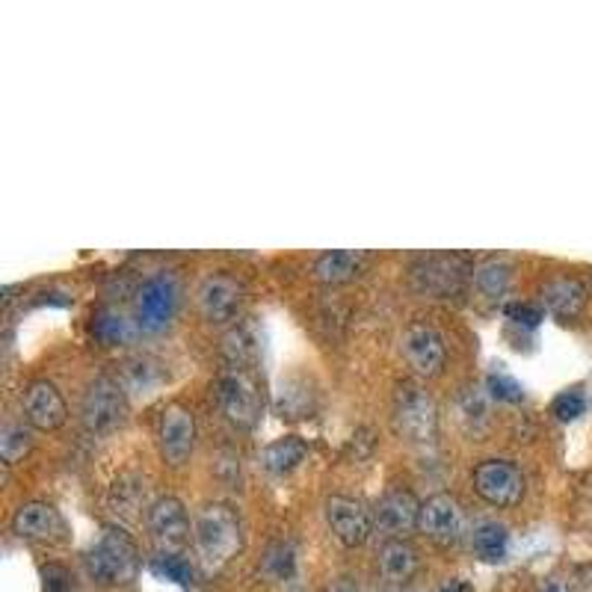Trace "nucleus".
Here are the masks:
<instances>
[{"instance_id": "25", "label": "nucleus", "mask_w": 592, "mask_h": 592, "mask_svg": "<svg viewBox=\"0 0 592 592\" xmlns=\"http://www.w3.org/2000/svg\"><path fill=\"white\" fill-rule=\"evenodd\" d=\"M471 548L483 563H501L510 551V530L498 521H480L471 537Z\"/></svg>"}, {"instance_id": "37", "label": "nucleus", "mask_w": 592, "mask_h": 592, "mask_svg": "<svg viewBox=\"0 0 592 592\" xmlns=\"http://www.w3.org/2000/svg\"><path fill=\"white\" fill-rule=\"evenodd\" d=\"M329 592H359V586L350 581V578H338V581L329 586Z\"/></svg>"}, {"instance_id": "10", "label": "nucleus", "mask_w": 592, "mask_h": 592, "mask_svg": "<svg viewBox=\"0 0 592 592\" xmlns=\"http://www.w3.org/2000/svg\"><path fill=\"white\" fill-rule=\"evenodd\" d=\"M400 353H404L406 365L412 368V374L423 379L439 377L448 361V350H445V338H441L430 324H409L400 335Z\"/></svg>"}, {"instance_id": "31", "label": "nucleus", "mask_w": 592, "mask_h": 592, "mask_svg": "<svg viewBox=\"0 0 592 592\" xmlns=\"http://www.w3.org/2000/svg\"><path fill=\"white\" fill-rule=\"evenodd\" d=\"M152 572L161 574V578H166V581L178 583V586H193V565L184 560L181 554H157L152 560Z\"/></svg>"}, {"instance_id": "1", "label": "nucleus", "mask_w": 592, "mask_h": 592, "mask_svg": "<svg viewBox=\"0 0 592 592\" xmlns=\"http://www.w3.org/2000/svg\"><path fill=\"white\" fill-rule=\"evenodd\" d=\"M193 545L207 569H220L243 548L241 516L223 501L205 503L193 521Z\"/></svg>"}, {"instance_id": "14", "label": "nucleus", "mask_w": 592, "mask_h": 592, "mask_svg": "<svg viewBox=\"0 0 592 592\" xmlns=\"http://www.w3.org/2000/svg\"><path fill=\"white\" fill-rule=\"evenodd\" d=\"M12 533L24 542H63L69 528L54 503L48 501H28L12 512L10 521Z\"/></svg>"}, {"instance_id": "18", "label": "nucleus", "mask_w": 592, "mask_h": 592, "mask_svg": "<svg viewBox=\"0 0 592 592\" xmlns=\"http://www.w3.org/2000/svg\"><path fill=\"white\" fill-rule=\"evenodd\" d=\"M264 350V338H261L258 324L252 317L234 320L228 326V333L223 335V356L228 361V368H249L255 370Z\"/></svg>"}, {"instance_id": "26", "label": "nucleus", "mask_w": 592, "mask_h": 592, "mask_svg": "<svg viewBox=\"0 0 592 592\" xmlns=\"http://www.w3.org/2000/svg\"><path fill=\"white\" fill-rule=\"evenodd\" d=\"M90 333H92V338H95L99 344H104V347H119V344H125L127 338H131L134 329H131V320H127L122 312L104 306L92 315Z\"/></svg>"}, {"instance_id": "2", "label": "nucleus", "mask_w": 592, "mask_h": 592, "mask_svg": "<svg viewBox=\"0 0 592 592\" xmlns=\"http://www.w3.org/2000/svg\"><path fill=\"white\" fill-rule=\"evenodd\" d=\"M86 572L101 586H125L140 572V551L122 528H104L99 542L86 551Z\"/></svg>"}, {"instance_id": "20", "label": "nucleus", "mask_w": 592, "mask_h": 592, "mask_svg": "<svg viewBox=\"0 0 592 592\" xmlns=\"http://www.w3.org/2000/svg\"><path fill=\"white\" fill-rule=\"evenodd\" d=\"M108 503L110 510L125 521L143 519V512H149V507H152V503L145 501V480L140 474L119 477L116 483L110 486Z\"/></svg>"}, {"instance_id": "32", "label": "nucleus", "mask_w": 592, "mask_h": 592, "mask_svg": "<svg viewBox=\"0 0 592 592\" xmlns=\"http://www.w3.org/2000/svg\"><path fill=\"white\" fill-rule=\"evenodd\" d=\"M583 409H586V397H583L578 388H569L563 395H557L554 404H551V415L563 423L578 421L583 415Z\"/></svg>"}, {"instance_id": "38", "label": "nucleus", "mask_w": 592, "mask_h": 592, "mask_svg": "<svg viewBox=\"0 0 592 592\" xmlns=\"http://www.w3.org/2000/svg\"><path fill=\"white\" fill-rule=\"evenodd\" d=\"M445 592H471V590H468V586H466V583H453V590H450V586H448V590H445Z\"/></svg>"}, {"instance_id": "5", "label": "nucleus", "mask_w": 592, "mask_h": 592, "mask_svg": "<svg viewBox=\"0 0 592 592\" xmlns=\"http://www.w3.org/2000/svg\"><path fill=\"white\" fill-rule=\"evenodd\" d=\"M181 303V285L175 273L170 269H157L152 276L145 278L140 290H136L134 312L136 324L145 333H161L170 326V320L175 317Z\"/></svg>"}, {"instance_id": "29", "label": "nucleus", "mask_w": 592, "mask_h": 592, "mask_svg": "<svg viewBox=\"0 0 592 592\" xmlns=\"http://www.w3.org/2000/svg\"><path fill=\"white\" fill-rule=\"evenodd\" d=\"M296 565V551L290 542L285 539H278L273 545L267 548V554L261 560V572L267 574L269 581H287L290 574H294Z\"/></svg>"}, {"instance_id": "34", "label": "nucleus", "mask_w": 592, "mask_h": 592, "mask_svg": "<svg viewBox=\"0 0 592 592\" xmlns=\"http://www.w3.org/2000/svg\"><path fill=\"white\" fill-rule=\"evenodd\" d=\"M507 317H510L512 324H521L533 329V326L542 324V317H545V308L542 306H530V303H510V306L503 308Z\"/></svg>"}, {"instance_id": "33", "label": "nucleus", "mask_w": 592, "mask_h": 592, "mask_svg": "<svg viewBox=\"0 0 592 592\" xmlns=\"http://www.w3.org/2000/svg\"><path fill=\"white\" fill-rule=\"evenodd\" d=\"M486 391H489L494 400H501V404H521V400H524V388L512 377H507V374H492L489 382H486Z\"/></svg>"}, {"instance_id": "9", "label": "nucleus", "mask_w": 592, "mask_h": 592, "mask_svg": "<svg viewBox=\"0 0 592 592\" xmlns=\"http://www.w3.org/2000/svg\"><path fill=\"white\" fill-rule=\"evenodd\" d=\"M246 287L232 273H211L198 282L196 306L207 324H232L241 315Z\"/></svg>"}, {"instance_id": "21", "label": "nucleus", "mask_w": 592, "mask_h": 592, "mask_svg": "<svg viewBox=\"0 0 592 592\" xmlns=\"http://www.w3.org/2000/svg\"><path fill=\"white\" fill-rule=\"evenodd\" d=\"M459 276H462V269L457 267V261L448 258H427L412 269L415 285L436 296L453 294L459 287Z\"/></svg>"}, {"instance_id": "17", "label": "nucleus", "mask_w": 592, "mask_h": 592, "mask_svg": "<svg viewBox=\"0 0 592 592\" xmlns=\"http://www.w3.org/2000/svg\"><path fill=\"white\" fill-rule=\"evenodd\" d=\"M590 290L581 278L574 276H554L542 285V308L548 315L560 317V320H572L586 308Z\"/></svg>"}, {"instance_id": "30", "label": "nucleus", "mask_w": 592, "mask_h": 592, "mask_svg": "<svg viewBox=\"0 0 592 592\" xmlns=\"http://www.w3.org/2000/svg\"><path fill=\"white\" fill-rule=\"evenodd\" d=\"M30 445H33V436H30L28 427L24 423H10L0 436V457H3L7 466H16L19 459H24Z\"/></svg>"}, {"instance_id": "11", "label": "nucleus", "mask_w": 592, "mask_h": 592, "mask_svg": "<svg viewBox=\"0 0 592 592\" xmlns=\"http://www.w3.org/2000/svg\"><path fill=\"white\" fill-rule=\"evenodd\" d=\"M196 445V418L187 406L170 404L157 418V450L163 462L170 466H184Z\"/></svg>"}, {"instance_id": "15", "label": "nucleus", "mask_w": 592, "mask_h": 592, "mask_svg": "<svg viewBox=\"0 0 592 592\" xmlns=\"http://www.w3.org/2000/svg\"><path fill=\"white\" fill-rule=\"evenodd\" d=\"M24 421L42 432L60 430L69 421V406L54 382H48V379L30 382V388L24 391Z\"/></svg>"}, {"instance_id": "7", "label": "nucleus", "mask_w": 592, "mask_h": 592, "mask_svg": "<svg viewBox=\"0 0 592 592\" xmlns=\"http://www.w3.org/2000/svg\"><path fill=\"white\" fill-rule=\"evenodd\" d=\"M474 492L498 510L516 507L524 498V474L510 459H483L471 471Z\"/></svg>"}, {"instance_id": "8", "label": "nucleus", "mask_w": 592, "mask_h": 592, "mask_svg": "<svg viewBox=\"0 0 592 592\" xmlns=\"http://www.w3.org/2000/svg\"><path fill=\"white\" fill-rule=\"evenodd\" d=\"M149 533L157 542L163 554H178L181 548L193 539V524H190L187 507L175 494H161L154 498L149 512H145Z\"/></svg>"}, {"instance_id": "27", "label": "nucleus", "mask_w": 592, "mask_h": 592, "mask_svg": "<svg viewBox=\"0 0 592 592\" xmlns=\"http://www.w3.org/2000/svg\"><path fill=\"white\" fill-rule=\"evenodd\" d=\"M471 282L486 299H501L510 290L512 267L503 258H489L483 264H477L474 273H471Z\"/></svg>"}, {"instance_id": "4", "label": "nucleus", "mask_w": 592, "mask_h": 592, "mask_svg": "<svg viewBox=\"0 0 592 592\" xmlns=\"http://www.w3.org/2000/svg\"><path fill=\"white\" fill-rule=\"evenodd\" d=\"M391 423L400 439L412 441V445H427L436 439V427H439V409L436 400L427 391V386L404 379L395 388L391 397Z\"/></svg>"}, {"instance_id": "24", "label": "nucleus", "mask_w": 592, "mask_h": 592, "mask_svg": "<svg viewBox=\"0 0 592 592\" xmlns=\"http://www.w3.org/2000/svg\"><path fill=\"white\" fill-rule=\"evenodd\" d=\"M359 269L361 258L356 252L329 249L315 258V278L317 282H324V285H344V282L359 276Z\"/></svg>"}, {"instance_id": "6", "label": "nucleus", "mask_w": 592, "mask_h": 592, "mask_svg": "<svg viewBox=\"0 0 592 592\" xmlns=\"http://www.w3.org/2000/svg\"><path fill=\"white\" fill-rule=\"evenodd\" d=\"M81 418L90 432H113L127 418V395L122 382L113 377L92 379L83 391Z\"/></svg>"}, {"instance_id": "3", "label": "nucleus", "mask_w": 592, "mask_h": 592, "mask_svg": "<svg viewBox=\"0 0 592 592\" xmlns=\"http://www.w3.org/2000/svg\"><path fill=\"white\" fill-rule=\"evenodd\" d=\"M214 400L225 421L241 430H252L264 412V391L249 368H225L214 379Z\"/></svg>"}, {"instance_id": "13", "label": "nucleus", "mask_w": 592, "mask_h": 592, "mask_svg": "<svg viewBox=\"0 0 592 592\" xmlns=\"http://www.w3.org/2000/svg\"><path fill=\"white\" fill-rule=\"evenodd\" d=\"M326 524L333 530V537L347 548H359L368 542V537L374 533V516L365 510V503H359L356 498H347V494H333L326 501Z\"/></svg>"}, {"instance_id": "35", "label": "nucleus", "mask_w": 592, "mask_h": 592, "mask_svg": "<svg viewBox=\"0 0 592 592\" xmlns=\"http://www.w3.org/2000/svg\"><path fill=\"white\" fill-rule=\"evenodd\" d=\"M42 578H45V592H69V581H72V578H69L63 565H45V569H42Z\"/></svg>"}, {"instance_id": "39", "label": "nucleus", "mask_w": 592, "mask_h": 592, "mask_svg": "<svg viewBox=\"0 0 592 592\" xmlns=\"http://www.w3.org/2000/svg\"><path fill=\"white\" fill-rule=\"evenodd\" d=\"M542 592H563V590H560V586H554V583H548V586Z\"/></svg>"}, {"instance_id": "12", "label": "nucleus", "mask_w": 592, "mask_h": 592, "mask_svg": "<svg viewBox=\"0 0 592 592\" xmlns=\"http://www.w3.org/2000/svg\"><path fill=\"white\" fill-rule=\"evenodd\" d=\"M418 530H421L430 542H436V545H457L462 530H466V516H462V507H459L457 498L448 492L430 494V498L421 503Z\"/></svg>"}, {"instance_id": "28", "label": "nucleus", "mask_w": 592, "mask_h": 592, "mask_svg": "<svg viewBox=\"0 0 592 592\" xmlns=\"http://www.w3.org/2000/svg\"><path fill=\"white\" fill-rule=\"evenodd\" d=\"M312 388L306 386V382H299V379H290V382H285L282 386V397H278V415L282 418H290V421H296V418H306L308 412H312Z\"/></svg>"}, {"instance_id": "16", "label": "nucleus", "mask_w": 592, "mask_h": 592, "mask_svg": "<svg viewBox=\"0 0 592 592\" xmlns=\"http://www.w3.org/2000/svg\"><path fill=\"white\" fill-rule=\"evenodd\" d=\"M418 516H421L418 498L406 489H395L374 507V528L388 539H404V533L418 528Z\"/></svg>"}, {"instance_id": "22", "label": "nucleus", "mask_w": 592, "mask_h": 592, "mask_svg": "<svg viewBox=\"0 0 592 592\" xmlns=\"http://www.w3.org/2000/svg\"><path fill=\"white\" fill-rule=\"evenodd\" d=\"M308 457V445L299 436H282V439L269 441L267 448L261 450V466L267 468L269 474H290L303 459Z\"/></svg>"}, {"instance_id": "23", "label": "nucleus", "mask_w": 592, "mask_h": 592, "mask_svg": "<svg viewBox=\"0 0 592 592\" xmlns=\"http://www.w3.org/2000/svg\"><path fill=\"white\" fill-rule=\"evenodd\" d=\"M489 397L492 395H486V388L480 386H468L459 391L457 415L468 436H483L489 430V423H492V418H489Z\"/></svg>"}, {"instance_id": "19", "label": "nucleus", "mask_w": 592, "mask_h": 592, "mask_svg": "<svg viewBox=\"0 0 592 592\" xmlns=\"http://www.w3.org/2000/svg\"><path fill=\"white\" fill-rule=\"evenodd\" d=\"M418 563H421L418 548L412 542H406V539H386L377 554L379 574L388 583L412 581V574L418 572Z\"/></svg>"}, {"instance_id": "36", "label": "nucleus", "mask_w": 592, "mask_h": 592, "mask_svg": "<svg viewBox=\"0 0 592 592\" xmlns=\"http://www.w3.org/2000/svg\"><path fill=\"white\" fill-rule=\"evenodd\" d=\"M572 592H592V565H578V569H574Z\"/></svg>"}]
</instances>
